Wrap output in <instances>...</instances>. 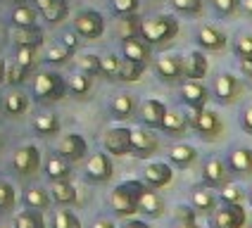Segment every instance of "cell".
Returning a JSON list of instances; mask_svg holds the SVG:
<instances>
[{
  "mask_svg": "<svg viewBox=\"0 0 252 228\" xmlns=\"http://www.w3.org/2000/svg\"><path fill=\"white\" fill-rule=\"evenodd\" d=\"M179 33V22L169 14H157L150 17L145 22H140L138 27V36L148 45H157V43H167Z\"/></svg>",
  "mask_w": 252,
  "mask_h": 228,
  "instance_id": "cell-1",
  "label": "cell"
},
{
  "mask_svg": "<svg viewBox=\"0 0 252 228\" xmlns=\"http://www.w3.org/2000/svg\"><path fill=\"white\" fill-rule=\"evenodd\" d=\"M145 190V185L140 181H126V183L117 185L110 195V204H112L114 214L119 216H131L138 212V195Z\"/></svg>",
  "mask_w": 252,
  "mask_h": 228,
  "instance_id": "cell-2",
  "label": "cell"
},
{
  "mask_svg": "<svg viewBox=\"0 0 252 228\" xmlns=\"http://www.w3.org/2000/svg\"><path fill=\"white\" fill-rule=\"evenodd\" d=\"M188 126H193V131L202 141H217L224 133V121L212 110H195V114L188 121Z\"/></svg>",
  "mask_w": 252,
  "mask_h": 228,
  "instance_id": "cell-3",
  "label": "cell"
},
{
  "mask_svg": "<svg viewBox=\"0 0 252 228\" xmlns=\"http://www.w3.org/2000/svg\"><path fill=\"white\" fill-rule=\"evenodd\" d=\"M248 221V214L243 204H224L221 209L210 214V228H243Z\"/></svg>",
  "mask_w": 252,
  "mask_h": 228,
  "instance_id": "cell-4",
  "label": "cell"
},
{
  "mask_svg": "<svg viewBox=\"0 0 252 228\" xmlns=\"http://www.w3.org/2000/svg\"><path fill=\"white\" fill-rule=\"evenodd\" d=\"M33 90L41 100H60L64 98V90L67 86L62 81L60 74H53V71H41L36 76V84H33Z\"/></svg>",
  "mask_w": 252,
  "mask_h": 228,
  "instance_id": "cell-5",
  "label": "cell"
},
{
  "mask_svg": "<svg viewBox=\"0 0 252 228\" xmlns=\"http://www.w3.org/2000/svg\"><path fill=\"white\" fill-rule=\"evenodd\" d=\"M74 28H76L79 36H84L88 41H95L105 31V19L95 10H84V12H79L74 17Z\"/></svg>",
  "mask_w": 252,
  "mask_h": 228,
  "instance_id": "cell-6",
  "label": "cell"
},
{
  "mask_svg": "<svg viewBox=\"0 0 252 228\" xmlns=\"http://www.w3.org/2000/svg\"><path fill=\"white\" fill-rule=\"evenodd\" d=\"M243 84L233 74H219L214 81V98L219 100L221 105H233L243 98Z\"/></svg>",
  "mask_w": 252,
  "mask_h": 228,
  "instance_id": "cell-7",
  "label": "cell"
},
{
  "mask_svg": "<svg viewBox=\"0 0 252 228\" xmlns=\"http://www.w3.org/2000/svg\"><path fill=\"white\" fill-rule=\"evenodd\" d=\"M202 181L207 188H224L231 183V171L219 157H210L202 167Z\"/></svg>",
  "mask_w": 252,
  "mask_h": 228,
  "instance_id": "cell-8",
  "label": "cell"
},
{
  "mask_svg": "<svg viewBox=\"0 0 252 228\" xmlns=\"http://www.w3.org/2000/svg\"><path fill=\"white\" fill-rule=\"evenodd\" d=\"M112 173H114V167H112V159L107 157V152H95L88 159V164H86V178L93 181V183L110 181Z\"/></svg>",
  "mask_w": 252,
  "mask_h": 228,
  "instance_id": "cell-9",
  "label": "cell"
},
{
  "mask_svg": "<svg viewBox=\"0 0 252 228\" xmlns=\"http://www.w3.org/2000/svg\"><path fill=\"white\" fill-rule=\"evenodd\" d=\"M12 167H14V171L22 173V176L36 173L38 167H41V152H38V147H33V145L19 147L12 157Z\"/></svg>",
  "mask_w": 252,
  "mask_h": 228,
  "instance_id": "cell-10",
  "label": "cell"
},
{
  "mask_svg": "<svg viewBox=\"0 0 252 228\" xmlns=\"http://www.w3.org/2000/svg\"><path fill=\"white\" fill-rule=\"evenodd\" d=\"M88 152V145L86 141L79 136V133H69V136H64L60 145H57V155L64 157L67 162H81Z\"/></svg>",
  "mask_w": 252,
  "mask_h": 228,
  "instance_id": "cell-11",
  "label": "cell"
},
{
  "mask_svg": "<svg viewBox=\"0 0 252 228\" xmlns=\"http://www.w3.org/2000/svg\"><path fill=\"white\" fill-rule=\"evenodd\" d=\"M155 71L162 81L167 84H174L183 76V59L179 55H162L157 62H155Z\"/></svg>",
  "mask_w": 252,
  "mask_h": 228,
  "instance_id": "cell-12",
  "label": "cell"
},
{
  "mask_svg": "<svg viewBox=\"0 0 252 228\" xmlns=\"http://www.w3.org/2000/svg\"><path fill=\"white\" fill-rule=\"evenodd\" d=\"M157 150H159V141L150 131H143V128L131 131V152L136 157H153Z\"/></svg>",
  "mask_w": 252,
  "mask_h": 228,
  "instance_id": "cell-13",
  "label": "cell"
},
{
  "mask_svg": "<svg viewBox=\"0 0 252 228\" xmlns=\"http://www.w3.org/2000/svg\"><path fill=\"white\" fill-rule=\"evenodd\" d=\"M181 100L188 107H193V110H205V105H207V100H210V93H207V88L200 84V81L188 79V81L181 86Z\"/></svg>",
  "mask_w": 252,
  "mask_h": 228,
  "instance_id": "cell-14",
  "label": "cell"
},
{
  "mask_svg": "<svg viewBox=\"0 0 252 228\" xmlns=\"http://www.w3.org/2000/svg\"><path fill=\"white\" fill-rule=\"evenodd\" d=\"M226 167L231 173H236L240 178H250L252 176V147H236L231 155Z\"/></svg>",
  "mask_w": 252,
  "mask_h": 228,
  "instance_id": "cell-15",
  "label": "cell"
},
{
  "mask_svg": "<svg viewBox=\"0 0 252 228\" xmlns=\"http://www.w3.org/2000/svg\"><path fill=\"white\" fill-rule=\"evenodd\" d=\"M105 150L122 157L131 152V131L128 128H110L105 133Z\"/></svg>",
  "mask_w": 252,
  "mask_h": 228,
  "instance_id": "cell-16",
  "label": "cell"
},
{
  "mask_svg": "<svg viewBox=\"0 0 252 228\" xmlns=\"http://www.w3.org/2000/svg\"><path fill=\"white\" fill-rule=\"evenodd\" d=\"M122 50H124V57L131 59V62H138V64H148L150 59V45L143 41L140 36H128L122 41Z\"/></svg>",
  "mask_w": 252,
  "mask_h": 228,
  "instance_id": "cell-17",
  "label": "cell"
},
{
  "mask_svg": "<svg viewBox=\"0 0 252 228\" xmlns=\"http://www.w3.org/2000/svg\"><path fill=\"white\" fill-rule=\"evenodd\" d=\"M143 176H145V183L150 185V188H164V185L171 183L174 171H171V167L164 164V162H153V164L145 167Z\"/></svg>",
  "mask_w": 252,
  "mask_h": 228,
  "instance_id": "cell-18",
  "label": "cell"
},
{
  "mask_svg": "<svg viewBox=\"0 0 252 228\" xmlns=\"http://www.w3.org/2000/svg\"><path fill=\"white\" fill-rule=\"evenodd\" d=\"M197 43H200V48H202V50H212V53H217V50H224L226 48V33L224 31H219L217 27L205 24V27L197 28Z\"/></svg>",
  "mask_w": 252,
  "mask_h": 228,
  "instance_id": "cell-19",
  "label": "cell"
},
{
  "mask_svg": "<svg viewBox=\"0 0 252 228\" xmlns=\"http://www.w3.org/2000/svg\"><path fill=\"white\" fill-rule=\"evenodd\" d=\"M164 114H167V107H164V102H159V100H145V102L140 105V121L150 128H159Z\"/></svg>",
  "mask_w": 252,
  "mask_h": 228,
  "instance_id": "cell-20",
  "label": "cell"
},
{
  "mask_svg": "<svg viewBox=\"0 0 252 228\" xmlns=\"http://www.w3.org/2000/svg\"><path fill=\"white\" fill-rule=\"evenodd\" d=\"M38 12L50 22V24H60L67 14H69V5L67 0H36Z\"/></svg>",
  "mask_w": 252,
  "mask_h": 228,
  "instance_id": "cell-21",
  "label": "cell"
},
{
  "mask_svg": "<svg viewBox=\"0 0 252 228\" xmlns=\"http://www.w3.org/2000/svg\"><path fill=\"white\" fill-rule=\"evenodd\" d=\"M138 212H143L145 216H150V219H157V216L164 214V202H162V198L155 190L145 188L138 195Z\"/></svg>",
  "mask_w": 252,
  "mask_h": 228,
  "instance_id": "cell-22",
  "label": "cell"
},
{
  "mask_svg": "<svg viewBox=\"0 0 252 228\" xmlns=\"http://www.w3.org/2000/svg\"><path fill=\"white\" fill-rule=\"evenodd\" d=\"M169 159H171V164L174 167H179V169H188V167H193L197 159V150L193 145H174L171 150H169Z\"/></svg>",
  "mask_w": 252,
  "mask_h": 228,
  "instance_id": "cell-23",
  "label": "cell"
},
{
  "mask_svg": "<svg viewBox=\"0 0 252 228\" xmlns=\"http://www.w3.org/2000/svg\"><path fill=\"white\" fill-rule=\"evenodd\" d=\"M190 202H193L195 214H207V216H210V214L217 209V198H214V193L207 190V188H195L193 195H190Z\"/></svg>",
  "mask_w": 252,
  "mask_h": 228,
  "instance_id": "cell-24",
  "label": "cell"
},
{
  "mask_svg": "<svg viewBox=\"0 0 252 228\" xmlns=\"http://www.w3.org/2000/svg\"><path fill=\"white\" fill-rule=\"evenodd\" d=\"M45 173H48L50 181H69L71 167L64 157L53 155V157H48V162H45Z\"/></svg>",
  "mask_w": 252,
  "mask_h": 228,
  "instance_id": "cell-25",
  "label": "cell"
},
{
  "mask_svg": "<svg viewBox=\"0 0 252 228\" xmlns=\"http://www.w3.org/2000/svg\"><path fill=\"white\" fill-rule=\"evenodd\" d=\"M183 74H186L188 79H193V81H200V79L207 74V57L202 55L200 50H193V53L188 55V62L183 64Z\"/></svg>",
  "mask_w": 252,
  "mask_h": 228,
  "instance_id": "cell-26",
  "label": "cell"
},
{
  "mask_svg": "<svg viewBox=\"0 0 252 228\" xmlns=\"http://www.w3.org/2000/svg\"><path fill=\"white\" fill-rule=\"evenodd\" d=\"M12 41L17 45H33V48H38L43 43V31L38 27H14Z\"/></svg>",
  "mask_w": 252,
  "mask_h": 228,
  "instance_id": "cell-27",
  "label": "cell"
},
{
  "mask_svg": "<svg viewBox=\"0 0 252 228\" xmlns=\"http://www.w3.org/2000/svg\"><path fill=\"white\" fill-rule=\"evenodd\" d=\"M159 128L169 133V136H186V131H188V119L179 112H167L164 114V119H162V124Z\"/></svg>",
  "mask_w": 252,
  "mask_h": 228,
  "instance_id": "cell-28",
  "label": "cell"
},
{
  "mask_svg": "<svg viewBox=\"0 0 252 228\" xmlns=\"http://www.w3.org/2000/svg\"><path fill=\"white\" fill-rule=\"evenodd\" d=\"M110 110H112V114L117 119H131L133 112H136V100H133V95H128V93H119L112 100Z\"/></svg>",
  "mask_w": 252,
  "mask_h": 228,
  "instance_id": "cell-29",
  "label": "cell"
},
{
  "mask_svg": "<svg viewBox=\"0 0 252 228\" xmlns=\"http://www.w3.org/2000/svg\"><path fill=\"white\" fill-rule=\"evenodd\" d=\"M33 128H36L38 136H55L60 131V119H57V114H50V112L38 114L33 119Z\"/></svg>",
  "mask_w": 252,
  "mask_h": 228,
  "instance_id": "cell-30",
  "label": "cell"
},
{
  "mask_svg": "<svg viewBox=\"0 0 252 228\" xmlns=\"http://www.w3.org/2000/svg\"><path fill=\"white\" fill-rule=\"evenodd\" d=\"M27 107H29V100L24 93L12 90V93L5 95V112L10 114V116H22V114L27 112Z\"/></svg>",
  "mask_w": 252,
  "mask_h": 228,
  "instance_id": "cell-31",
  "label": "cell"
},
{
  "mask_svg": "<svg viewBox=\"0 0 252 228\" xmlns=\"http://www.w3.org/2000/svg\"><path fill=\"white\" fill-rule=\"evenodd\" d=\"M53 200L57 204H71L76 202V188L69 181H53Z\"/></svg>",
  "mask_w": 252,
  "mask_h": 228,
  "instance_id": "cell-32",
  "label": "cell"
},
{
  "mask_svg": "<svg viewBox=\"0 0 252 228\" xmlns=\"http://www.w3.org/2000/svg\"><path fill=\"white\" fill-rule=\"evenodd\" d=\"M24 204H27L29 209H48V204H50V195L43 190V188H29L27 193H24Z\"/></svg>",
  "mask_w": 252,
  "mask_h": 228,
  "instance_id": "cell-33",
  "label": "cell"
},
{
  "mask_svg": "<svg viewBox=\"0 0 252 228\" xmlns=\"http://www.w3.org/2000/svg\"><path fill=\"white\" fill-rule=\"evenodd\" d=\"M14 228H45L38 209H24L14 216Z\"/></svg>",
  "mask_w": 252,
  "mask_h": 228,
  "instance_id": "cell-34",
  "label": "cell"
},
{
  "mask_svg": "<svg viewBox=\"0 0 252 228\" xmlns=\"http://www.w3.org/2000/svg\"><path fill=\"white\" fill-rule=\"evenodd\" d=\"M14 27H36V10L31 5H17L12 10Z\"/></svg>",
  "mask_w": 252,
  "mask_h": 228,
  "instance_id": "cell-35",
  "label": "cell"
},
{
  "mask_svg": "<svg viewBox=\"0 0 252 228\" xmlns=\"http://www.w3.org/2000/svg\"><path fill=\"white\" fill-rule=\"evenodd\" d=\"M143 69H145V64L131 62V59H124V62H119L117 79H122V81H138L140 76H143Z\"/></svg>",
  "mask_w": 252,
  "mask_h": 228,
  "instance_id": "cell-36",
  "label": "cell"
},
{
  "mask_svg": "<svg viewBox=\"0 0 252 228\" xmlns=\"http://www.w3.org/2000/svg\"><path fill=\"white\" fill-rule=\"evenodd\" d=\"M17 64L22 69H33L36 67V48L33 45H19L17 48Z\"/></svg>",
  "mask_w": 252,
  "mask_h": 228,
  "instance_id": "cell-37",
  "label": "cell"
},
{
  "mask_svg": "<svg viewBox=\"0 0 252 228\" xmlns=\"http://www.w3.org/2000/svg\"><path fill=\"white\" fill-rule=\"evenodd\" d=\"M243 200H245V190L240 185L228 183L221 188V202L224 204H243Z\"/></svg>",
  "mask_w": 252,
  "mask_h": 228,
  "instance_id": "cell-38",
  "label": "cell"
},
{
  "mask_svg": "<svg viewBox=\"0 0 252 228\" xmlns=\"http://www.w3.org/2000/svg\"><path fill=\"white\" fill-rule=\"evenodd\" d=\"M53 226L55 228H81V221L69 209H57L55 219H53Z\"/></svg>",
  "mask_w": 252,
  "mask_h": 228,
  "instance_id": "cell-39",
  "label": "cell"
},
{
  "mask_svg": "<svg viewBox=\"0 0 252 228\" xmlns=\"http://www.w3.org/2000/svg\"><path fill=\"white\" fill-rule=\"evenodd\" d=\"M69 88H71L74 95H86V93L91 90V74H86V71L74 74L69 79Z\"/></svg>",
  "mask_w": 252,
  "mask_h": 228,
  "instance_id": "cell-40",
  "label": "cell"
},
{
  "mask_svg": "<svg viewBox=\"0 0 252 228\" xmlns=\"http://www.w3.org/2000/svg\"><path fill=\"white\" fill-rule=\"evenodd\" d=\"M14 202H17L14 188L7 183V181H0V212H7V209H12Z\"/></svg>",
  "mask_w": 252,
  "mask_h": 228,
  "instance_id": "cell-41",
  "label": "cell"
},
{
  "mask_svg": "<svg viewBox=\"0 0 252 228\" xmlns=\"http://www.w3.org/2000/svg\"><path fill=\"white\" fill-rule=\"evenodd\" d=\"M138 17H133V14H126V19H122V24H119V33H122V38H128V36H138Z\"/></svg>",
  "mask_w": 252,
  "mask_h": 228,
  "instance_id": "cell-42",
  "label": "cell"
},
{
  "mask_svg": "<svg viewBox=\"0 0 252 228\" xmlns=\"http://www.w3.org/2000/svg\"><path fill=\"white\" fill-rule=\"evenodd\" d=\"M171 5L183 14H200L202 12V0H171Z\"/></svg>",
  "mask_w": 252,
  "mask_h": 228,
  "instance_id": "cell-43",
  "label": "cell"
},
{
  "mask_svg": "<svg viewBox=\"0 0 252 228\" xmlns=\"http://www.w3.org/2000/svg\"><path fill=\"white\" fill-rule=\"evenodd\" d=\"M117 69H119V57H114V55H105V57H100V74L102 76H117Z\"/></svg>",
  "mask_w": 252,
  "mask_h": 228,
  "instance_id": "cell-44",
  "label": "cell"
},
{
  "mask_svg": "<svg viewBox=\"0 0 252 228\" xmlns=\"http://www.w3.org/2000/svg\"><path fill=\"white\" fill-rule=\"evenodd\" d=\"M24 79H27V69H22L17 62H14L12 67H5V81L7 84H12V86L24 84Z\"/></svg>",
  "mask_w": 252,
  "mask_h": 228,
  "instance_id": "cell-45",
  "label": "cell"
},
{
  "mask_svg": "<svg viewBox=\"0 0 252 228\" xmlns=\"http://www.w3.org/2000/svg\"><path fill=\"white\" fill-rule=\"evenodd\" d=\"M138 5H140V0H112V10L117 14H122V17L133 14L138 10Z\"/></svg>",
  "mask_w": 252,
  "mask_h": 228,
  "instance_id": "cell-46",
  "label": "cell"
},
{
  "mask_svg": "<svg viewBox=\"0 0 252 228\" xmlns=\"http://www.w3.org/2000/svg\"><path fill=\"white\" fill-rule=\"evenodd\" d=\"M69 55H71V53H69V50H64L62 45H50V48H48V57H45V59H48V62H53V64H64Z\"/></svg>",
  "mask_w": 252,
  "mask_h": 228,
  "instance_id": "cell-47",
  "label": "cell"
},
{
  "mask_svg": "<svg viewBox=\"0 0 252 228\" xmlns=\"http://www.w3.org/2000/svg\"><path fill=\"white\" fill-rule=\"evenodd\" d=\"M79 64H81V69L86 71V74H100V57L98 55H84L81 59H79Z\"/></svg>",
  "mask_w": 252,
  "mask_h": 228,
  "instance_id": "cell-48",
  "label": "cell"
},
{
  "mask_svg": "<svg viewBox=\"0 0 252 228\" xmlns=\"http://www.w3.org/2000/svg\"><path fill=\"white\" fill-rule=\"evenodd\" d=\"M236 55L238 57H252V33L240 36L236 43Z\"/></svg>",
  "mask_w": 252,
  "mask_h": 228,
  "instance_id": "cell-49",
  "label": "cell"
},
{
  "mask_svg": "<svg viewBox=\"0 0 252 228\" xmlns=\"http://www.w3.org/2000/svg\"><path fill=\"white\" fill-rule=\"evenodd\" d=\"M210 2L214 5V10H217V12L226 14V17L238 10V0H210Z\"/></svg>",
  "mask_w": 252,
  "mask_h": 228,
  "instance_id": "cell-50",
  "label": "cell"
},
{
  "mask_svg": "<svg viewBox=\"0 0 252 228\" xmlns=\"http://www.w3.org/2000/svg\"><path fill=\"white\" fill-rule=\"evenodd\" d=\"M240 126H243V131H245L248 136H252V105L245 107L243 114H240Z\"/></svg>",
  "mask_w": 252,
  "mask_h": 228,
  "instance_id": "cell-51",
  "label": "cell"
},
{
  "mask_svg": "<svg viewBox=\"0 0 252 228\" xmlns=\"http://www.w3.org/2000/svg\"><path fill=\"white\" fill-rule=\"evenodd\" d=\"M62 48H64V50H69V53H74V50L79 48V41H76V36L67 31V33L62 36Z\"/></svg>",
  "mask_w": 252,
  "mask_h": 228,
  "instance_id": "cell-52",
  "label": "cell"
},
{
  "mask_svg": "<svg viewBox=\"0 0 252 228\" xmlns=\"http://www.w3.org/2000/svg\"><path fill=\"white\" fill-rule=\"evenodd\" d=\"M179 221H195V209H190V207H179Z\"/></svg>",
  "mask_w": 252,
  "mask_h": 228,
  "instance_id": "cell-53",
  "label": "cell"
},
{
  "mask_svg": "<svg viewBox=\"0 0 252 228\" xmlns=\"http://www.w3.org/2000/svg\"><path fill=\"white\" fill-rule=\"evenodd\" d=\"M240 71L248 79H252V57H240Z\"/></svg>",
  "mask_w": 252,
  "mask_h": 228,
  "instance_id": "cell-54",
  "label": "cell"
},
{
  "mask_svg": "<svg viewBox=\"0 0 252 228\" xmlns=\"http://www.w3.org/2000/svg\"><path fill=\"white\" fill-rule=\"evenodd\" d=\"M91 228H117V226H114L110 219H98V221H93V226Z\"/></svg>",
  "mask_w": 252,
  "mask_h": 228,
  "instance_id": "cell-55",
  "label": "cell"
},
{
  "mask_svg": "<svg viewBox=\"0 0 252 228\" xmlns=\"http://www.w3.org/2000/svg\"><path fill=\"white\" fill-rule=\"evenodd\" d=\"M122 228H153V226H148L145 221H126Z\"/></svg>",
  "mask_w": 252,
  "mask_h": 228,
  "instance_id": "cell-56",
  "label": "cell"
},
{
  "mask_svg": "<svg viewBox=\"0 0 252 228\" xmlns=\"http://www.w3.org/2000/svg\"><path fill=\"white\" fill-rule=\"evenodd\" d=\"M174 228H200L195 221H176V226Z\"/></svg>",
  "mask_w": 252,
  "mask_h": 228,
  "instance_id": "cell-57",
  "label": "cell"
},
{
  "mask_svg": "<svg viewBox=\"0 0 252 228\" xmlns=\"http://www.w3.org/2000/svg\"><path fill=\"white\" fill-rule=\"evenodd\" d=\"M243 10H245V14L252 17V0H243Z\"/></svg>",
  "mask_w": 252,
  "mask_h": 228,
  "instance_id": "cell-58",
  "label": "cell"
},
{
  "mask_svg": "<svg viewBox=\"0 0 252 228\" xmlns=\"http://www.w3.org/2000/svg\"><path fill=\"white\" fill-rule=\"evenodd\" d=\"M2 81H5V62L0 59V84H2Z\"/></svg>",
  "mask_w": 252,
  "mask_h": 228,
  "instance_id": "cell-59",
  "label": "cell"
},
{
  "mask_svg": "<svg viewBox=\"0 0 252 228\" xmlns=\"http://www.w3.org/2000/svg\"><path fill=\"white\" fill-rule=\"evenodd\" d=\"M248 200H250V204H252V190H250V195H248Z\"/></svg>",
  "mask_w": 252,
  "mask_h": 228,
  "instance_id": "cell-60",
  "label": "cell"
},
{
  "mask_svg": "<svg viewBox=\"0 0 252 228\" xmlns=\"http://www.w3.org/2000/svg\"><path fill=\"white\" fill-rule=\"evenodd\" d=\"M0 228H7V226H0Z\"/></svg>",
  "mask_w": 252,
  "mask_h": 228,
  "instance_id": "cell-61",
  "label": "cell"
}]
</instances>
